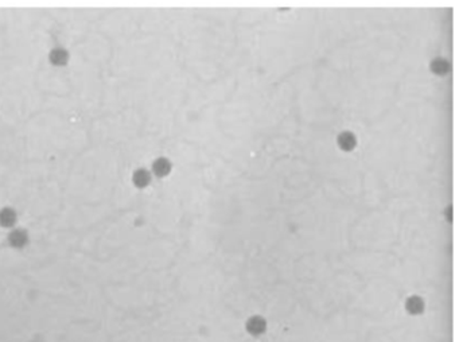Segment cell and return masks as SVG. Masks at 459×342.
<instances>
[{
    "instance_id": "cell-1",
    "label": "cell",
    "mask_w": 459,
    "mask_h": 342,
    "mask_svg": "<svg viewBox=\"0 0 459 342\" xmlns=\"http://www.w3.org/2000/svg\"><path fill=\"white\" fill-rule=\"evenodd\" d=\"M267 329V321L261 315H252L246 321V330L252 336H261Z\"/></svg>"
},
{
    "instance_id": "cell-2",
    "label": "cell",
    "mask_w": 459,
    "mask_h": 342,
    "mask_svg": "<svg viewBox=\"0 0 459 342\" xmlns=\"http://www.w3.org/2000/svg\"><path fill=\"white\" fill-rule=\"evenodd\" d=\"M8 242L9 245L14 246V248H23V246H26L28 242L27 230L20 228L14 229V230L8 234Z\"/></svg>"
},
{
    "instance_id": "cell-3",
    "label": "cell",
    "mask_w": 459,
    "mask_h": 342,
    "mask_svg": "<svg viewBox=\"0 0 459 342\" xmlns=\"http://www.w3.org/2000/svg\"><path fill=\"white\" fill-rule=\"evenodd\" d=\"M49 60L53 65L64 66V65L68 64L69 51L64 47H54V49H51L50 54H49Z\"/></svg>"
},
{
    "instance_id": "cell-4",
    "label": "cell",
    "mask_w": 459,
    "mask_h": 342,
    "mask_svg": "<svg viewBox=\"0 0 459 342\" xmlns=\"http://www.w3.org/2000/svg\"><path fill=\"white\" fill-rule=\"evenodd\" d=\"M405 309H407L409 314H422L423 311H424V301H423V298L419 297V295L409 297L407 302H405Z\"/></svg>"
},
{
    "instance_id": "cell-5",
    "label": "cell",
    "mask_w": 459,
    "mask_h": 342,
    "mask_svg": "<svg viewBox=\"0 0 459 342\" xmlns=\"http://www.w3.org/2000/svg\"><path fill=\"white\" fill-rule=\"evenodd\" d=\"M18 215L12 208H3L0 210V225L4 228H11L16 224Z\"/></svg>"
},
{
    "instance_id": "cell-6",
    "label": "cell",
    "mask_w": 459,
    "mask_h": 342,
    "mask_svg": "<svg viewBox=\"0 0 459 342\" xmlns=\"http://www.w3.org/2000/svg\"><path fill=\"white\" fill-rule=\"evenodd\" d=\"M152 171H154V174L156 177H164V175H167V174L171 171V162H170L167 158L160 156V158L154 160V163H152Z\"/></svg>"
},
{
    "instance_id": "cell-7",
    "label": "cell",
    "mask_w": 459,
    "mask_h": 342,
    "mask_svg": "<svg viewBox=\"0 0 459 342\" xmlns=\"http://www.w3.org/2000/svg\"><path fill=\"white\" fill-rule=\"evenodd\" d=\"M338 144L342 150L350 151L357 146V137L353 132L350 131H344L338 135Z\"/></svg>"
},
{
    "instance_id": "cell-8",
    "label": "cell",
    "mask_w": 459,
    "mask_h": 342,
    "mask_svg": "<svg viewBox=\"0 0 459 342\" xmlns=\"http://www.w3.org/2000/svg\"><path fill=\"white\" fill-rule=\"evenodd\" d=\"M132 181L135 183V186L137 187H146L147 185H150L151 182V174L148 170L146 169H137L133 175H132Z\"/></svg>"
},
{
    "instance_id": "cell-9",
    "label": "cell",
    "mask_w": 459,
    "mask_h": 342,
    "mask_svg": "<svg viewBox=\"0 0 459 342\" xmlns=\"http://www.w3.org/2000/svg\"><path fill=\"white\" fill-rule=\"evenodd\" d=\"M430 68L435 74H446L449 70H450V64H449V61L443 58V57H435L434 60L431 61V64H430Z\"/></svg>"
}]
</instances>
